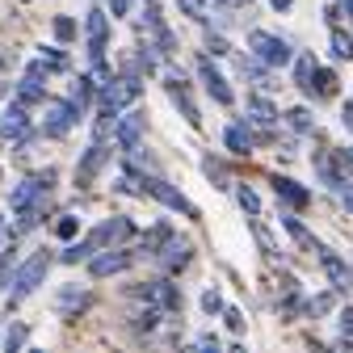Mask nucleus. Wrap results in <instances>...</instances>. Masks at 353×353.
Returning a JSON list of instances; mask_svg holds the SVG:
<instances>
[{
  "instance_id": "nucleus-21",
  "label": "nucleus",
  "mask_w": 353,
  "mask_h": 353,
  "mask_svg": "<svg viewBox=\"0 0 353 353\" xmlns=\"http://www.w3.org/2000/svg\"><path fill=\"white\" fill-rule=\"evenodd\" d=\"M328 55H332L336 63H349V59H353V34H345L341 26H332V30H328Z\"/></svg>"
},
{
  "instance_id": "nucleus-14",
  "label": "nucleus",
  "mask_w": 353,
  "mask_h": 353,
  "mask_svg": "<svg viewBox=\"0 0 353 353\" xmlns=\"http://www.w3.org/2000/svg\"><path fill=\"white\" fill-rule=\"evenodd\" d=\"M80 114H84V110H80L76 101H51V110H47V135H51V139H63L68 130L80 122Z\"/></svg>"
},
{
  "instance_id": "nucleus-2",
  "label": "nucleus",
  "mask_w": 353,
  "mask_h": 353,
  "mask_svg": "<svg viewBox=\"0 0 353 353\" xmlns=\"http://www.w3.org/2000/svg\"><path fill=\"white\" fill-rule=\"evenodd\" d=\"M248 55L265 68H290L294 59V47L282 38V34H270V30H248Z\"/></svg>"
},
{
  "instance_id": "nucleus-40",
  "label": "nucleus",
  "mask_w": 353,
  "mask_h": 353,
  "mask_svg": "<svg viewBox=\"0 0 353 353\" xmlns=\"http://www.w3.org/2000/svg\"><path fill=\"white\" fill-rule=\"evenodd\" d=\"M130 5H135V0H110V17H126Z\"/></svg>"
},
{
  "instance_id": "nucleus-48",
  "label": "nucleus",
  "mask_w": 353,
  "mask_h": 353,
  "mask_svg": "<svg viewBox=\"0 0 353 353\" xmlns=\"http://www.w3.org/2000/svg\"><path fill=\"white\" fill-rule=\"evenodd\" d=\"M341 13H345V17L353 21V0H341Z\"/></svg>"
},
{
  "instance_id": "nucleus-5",
  "label": "nucleus",
  "mask_w": 353,
  "mask_h": 353,
  "mask_svg": "<svg viewBox=\"0 0 353 353\" xmlns=\"http://www.w3.org/2000/svg\"><path fill=\"white\" fill-rule=\"evenodd\" d=\"M143 194H152L160 206H168V210H176V214H185V219H202V210H198L181 190H176V185H168L164 176H148V181H143Z\"/></svg>"
},
{
  "instance_id": "nucleus-39",
  "label": "nucleus",
  "mask_w": 353,
  "mask_h": 353,
  "mask_svg": "<svg viewBox=\"0 0 353 353\" xmlns=\"http://www.w3.org/2000/svg\"><path fill=\"white\" fill-rule=\"evenodd\" d=\"M336 324H341V332H345V336H353V307H341Z\"/></svg>"
},
{
  "instance_id": "nucleus-1",
  "label": "nucleus",
  "mask_w": 353,
  "mask_h": 353,
  "mask_svg": "<svg viewBox=\"0 0 353 353\" xmlns=\"http://www.w3.org/2000/svg\"><path fill=\"white\" fill-rule=\"evenodd\" d=\"M51 265H55V256H51L47 248H38L34 256H26L17 270H13V278H9V286H13V290H9V303H21L26 294H34V290L42 286V278H47Z\"/></svg>"
},
{
  "instance_id": "nucleus-49",
  "label": "nucleus",
  "mask_w": 353,
  "mask_h": 353,
  "mask_svg": "<svg viewBox=\"0 0 353 353\" xmlns=\"http://www.w3.org/2000/svg\"><path fill=\"white\" fill-rule=\"evenodd\" d=\"M5 274H9V256H0V282H5Z\"/></svg>"
},
{
  "instance_id": "nucleus-4",
  "label": "nucleus",
  "mask_w": 353,
  "mask_h": 353,
  "mask_svg": "<svg viewBox=\"0 0 353 353\" xmlns=\"http://www.w3.org/2000/svg\"><path fill=\"white\" fill-rule=\"evenodd\" d=\"M143 130H148V114L143 110H118V118H114V143L122 148V152H139V143H143Z\"/></svg>"
},
{
  "instance_id": "nucleus-44",
  "label": "nucleus",
  "mask_w": 353,
  "mask_h": 353,
  "mask_svg": "<svg viewBox=\"0 0 353 353\" xmlns=\"http://www.w3.org/2000/svg\"><path fill=\"white\" fill-rule=\"evenodd\" d=\"M194 345H198V349H219V336H210V332H206V336H198Z\"/></svg>"
},
{
  "instance_id": "nucleus-25",
  "label": "nucleus",
  "mask_w": 353,
  "mask_h": 353,
  "mask_svg": "<svg viewBox=\"0 0 353 353\" xmlns=\"http://www.w3.org/2000/svg\"><path fill=\"white\" fill-rule=\"evenodd\" d=\"M278 223L286 228V236H290V240H294L299 248H307V252H312V248H316V236H312V232H307V228L299 223V219H294V214H282V219H278Z\"/></svg>"
},
{
  "instance_id": "nucleus-45",
  "label": "nucleus",
  "mask_w": 353,
  "mask_h": 353,
  "mask_svg": "<svg viewBox=\"0 0 353 353\" xmlns=\"http://www.w3.org/2000/svg\"><path fill=\"white\" fill-rule=\"evenodd\" d=\"M341 202H345V210H353V185H349V181L341 185Z\"/></svg>"
},
{
  "instance_id": "nucleus-6",
  "label": "nucleus",
  "mask_w": 353,
  "mask_h": 353,
  "mask_svg": "<svg viewBox=\"0 0 353 353\" xmlns=\"http://www.w3.org/2000/svg\"><path fill=\"white\" fill-rule=\"evenodd\" d=\"M164 88H168L172 105L185 114V122H190L194 130H202V110H198V105H194V97H190V80H185V72L168 68V72H164Z\"/></svg>"
},
{
  "instance_id": "nucleus-47",
  "label": "nucleus",
  "mask_w": 353,
  "mask_h": 353,
  "mask_svg": "<svg viewBox=\"0 0 353 353\" xmlns=\"http://www.w3.org/2000/svg\"><path fill=\"white\" fill-rule=\"evenodd\" d=\"M290 5H294V0H270V9H274V13H286Z\"/></svg>"
},
{
  "instance_id": "nucleus-28",
  "label": "nucleus",
  "mask_w": 353,
  "mask_h": 353,
  "mask_svg": "<svg viewBox=\"0 0 353 353\" xmlns=\"http://www.w3.org/2000/svg\"><path fill=\"white\" fill-rule=\"evenodd\" d=\"M93 93H97L93 76H80V80H76V88H72V101H76L80 110H88V101H93Z\"/></svg>"
},
{
  "instance_id": "nucleus-15",
  "label": "nucleus",
  "mask_w": 353,
  "mask_h": 353,
  "mask_svg": "<svg viewBox=\"0 0 353 353\" xmlns=\"http://www.w3.org/2000/svg\"><path fill=\"white\" fill-rule=\"evenodd\" d=\"M223 148H228L232 156H252L256 135H252V122H248V118H236V122L223 126Z\"/></svg>"
},
{
  "instance_id": "nucleus-32",
  "label": "nucleus",
  "mask_w": 353,
  "mask_h": 353,
  "mask_svg": "<svg viewBox=\"0 0 353 353\" xmlns=\"http://www.w3.org/2000/svg\"><path fill=\"white\" fill-rule=\"evenodd\" d=\"M332 164L341 168V176H353V148H336L332 152Z\"/></svg>"
},
{
  "instance_id": "nucleus-29",
  "label": "nucleus",
  "mask_w": 353,
  "mask_h": 353,
  "mask_svg": "<svg viewBox=\"0 0 353 353\" xmlns=\"http://www.w3.org/2000/svg\"><path fill=\"white\" fill-rule=\"evenodd\" d=\"M232 190H236V202H240L244 214H261V198H256L252 185H232Z\"/></svg>"
},
{
  "instance_id": "nucleus-27",
  "label": "nucleus",
  "mask_w": 353,
  "mask_h": 353,
  "mask_svg": "<svg viewBox=\"0 0 353 353\" xmlns=\"http://www.w3.org/2000/svg\"><path fill=\"white\" fill-rule=\"evenodd\" d=\"M176 9H181L185 17H194L198 26L210 21V0H176Z\"/></svg>"
},
{
  "instance_id": "nucleus-20",
  "label": "nucleus",
  "mask_w": 353,
  "mask_h": 353,
  "mask_svg": "<svg viewBox=\"0 0 353 353\" xmlns=\"http://www.w3.org/2000/svg\"><path fill=\"white\" fill-rule=\"evenodd\" d=\"M202 176L214 185V190H232L236 181H232V172H228V164L223 160H214V156H202Z\"/></svg>"
},
{
  "instance_id": "nucleus-26",
  "label": "nucleus",
  "mask_w": 353,
  "mask_h": 353,
  "mask_svg": "<svg viewBox=\"0 0 353 353\" xmlns=\"http://www.w3.org/2000/svg\"><path fill=\"white\" fill-rule=\"evenodd\" d=\"M248 223H252V236H256V244H261V252L265 256H282V248H278V240H274V232L261 223L256 214H248Z\"/></svg>"
},
{
  "instance_id": "nucleus-33",
  "label": "nucleus",
  "mask_w": 353,
  "mask_h": 353,
  "mask_svg": "<svg viewBox=\"0 0 353 353\" xmlns=\"http://www.w3.org/2000/svg\"><path fill=\"white\" fill-rule=\"evenodd\" d=\"M76 232H80V219H76V214H63L59 223H55V236H59V240H72Z\"/></svg>"
},
{
  "instance_id": "nucleus-3",
  "label": "nucleus",
  "mask_w": 353,
  "mask_h": 353,
  "mask_svg": "<svg viewBox=\"0 0 353 353\" xmlns=\"http://www.w3.org/2000/svg\"><path fill=\"white\" fill-rule=\"evenodd\" d=\"M139 97H143V76H135V72L110 76L101 84V105H110V110H126V105H135Z\"/></svg>"
},
{
  "instance_id": "nucleus-18",
  "label": "nucleus",
  "mask_w": 353,
  "mask_h": 353,
  "mask_svg": "<svg viewBox=\"0 0 353 353\" xmlns=\"http://www.w3.org/2000/svg\"><path fill=\"white\" fill-rule=\"evenodd\" d=\"M274 194H278V202H286L290 210H303L307 202H312V194H307L294 176H274Z\"/></svg>"
},
{
  "instance_id": "nucleus-34",
  "label": "nucleus",
  "mask_w": 353,
  "mask_h": 353,
  "mask_svg": "<svg viewBox=\"0 0 353 353\" xmlns=\"http://www.w3.org/2000/svg\"><path fill=\"white\" fill-rule=\"evenodd\" d=\"M219 316H223V324H228L232 332H244V324H248V320H244V312H240V307H223V312H219Z\"/></svg>"
},
{
  "instance_id": "nucleus-23",
  "label": "nucleus",
  "mask_w": 353,
  "mask_h": 353,
  "mask_svg": "<svg viewBox=\"0 0 353 353\" xmlns=\"http://www.w3.org/2000/svg\"><path fill=\"white\" fill-rule=\"evenodd\" d=\"M294 88L312 97V76H316V55H294Z\"/></svg>"
},
{
  "instance_id": "nucleus-17",
  "label": "nucleus",
  "mask_w": 353,
  "mask_h": 353,
  "mask_svg": "<svg viewBox=\"0 0 353 353\" xmlns=\"http://www.w3.org/2000/svg\"><path fill=\"white\" fill-rule=\"evenodd\" d=\"M248 122L252 126H278L282 114H278V105L265 97V93H248Z\"/></svg>"
},
{
  "instance_id": "nucleus-9",
  "label": "nucleus",
  "mask_w": 353,
  "mask_h": 353,
  "mask_svg": "<svg viewBox=\"0 0 353 353\" xmlns=\"http://www.w3.org/2000/svg\"><path fill=\"white\" fill-rule=\"evenodd\" d=\"M152 256L160 261V270L172 278V274H181L185 265L194 261V244H190V240H181V236H168V240H164V244H160Z\"/></svg>"
},
{
  "instance_id": "nucleus-22",
  "label": "nucleus",
  "mask_w": 353,
  "mask_h": 353,
  "mask_svg": "<svg viewBox=\"0 0 353 353\" xmlns=\"http://www.w3.org/2000/svg\"><path fill=\"white\" fill-rule=\"evenodd\" d=\"M282 122L294 130V135H316V114L307 110V105H294V110H286V114H282Z\"/></svg>"
},
{
  "instance_id": "nucleus-8",
  "label": "nucleus",
  "mask_w": 353,
  "mask_h": 353,
  "mask_svg": "<svg viewBox=\"0 0 353 353\" xmlns=\"http://www.w3.org/2000/svg\"><path fill=\"white\" fill-rule=\"evenodd\" d=\"M130 261H135V252H130V248H122V244L97 248L93 256H88V278H114V274L130 270Z\"/></svg>"
},
{
  "instance_id": "nucleus-37",
  "label": "nucleus",
  "mask_w": 353,
  "mask_h": 353,
  "mask_svg": "<svg viewBox=\"0 0 353 353\" xmlns=\"http://www.w3.org/2000/svg\"><path fill=\"white\" fill-rule=\"evenodd\" d=\"M206 51H210V55H232V47H228L223 34H206Z\"/></svg>"
},
{
  "instance_id": "nucleus-35",
  "label": "nucleus",
  "mask_w": 353,
  "mask_h": 353,
  "mask_svg": "<svg viewBox=\"0 0 353 353\" xmlns=\"http://www.w3.org/2000/svg\"><path fill=\"white\" fill-rule=\"evenodd\" d=\"M202 312H206V316H219V312H223V294H219V290H206V294H202Z\"/></svg>"
},
{
  "instance_id": "nucleus-13",
  "label": "nucleus",
  "mask_w": 353,
  "mask_h": 353,
  "mask_svg": "<svg viewBox=\"0 0 353 353\" xmlns=\"http://www.w3.org/2000/svg\"><path fill=\"white\" fill-rule=\"evenodd\" d=\"M105 164H110V143L97 139L93 148L84 152V160L76 164V185H80V190H84V185H93V181H97V172H101Z\"/></svg>"
},
{
  "instance_id": "nucleus-10",
  "label": "nucleus",
  "mask_w": 353,
  "mask_h": 353,
  "mask_svg": "<svg viewBox=\"0 0 353 353\" xmlns=\"http://www.w3.org/2000/svg\"><path fill=\"white\" fill-rule=\"evenodd\" d=\"M84 38H88V59H105V47H110V13L105 9H88Z\"/></svg>"
},
{
  "instance_id": "nucleus-43",
  "label": "nucleus",
  "mask_w": 353,
  "mask_h": 353,
  "mask_svg": "<svg viewBox=\"0 0 353 353\" xmlns=\"http://www.w3.org/2000/svg\"><path fill=\"white\" fill-rule=\"evenodd\" d=\"M21 341H26V328H13V332H9V336H5V345H9V349H17V345H21Z\"/></svg>"
},
{
  "instance_id": "nucleus-19",
  "label": "nucleus",
  "mask_w": 353,
  "mask_h": 353,
  "mask_svg": "<svg viewBox=\"0 0 353 353\" xmlns=\"http://www.w3.org/2000/svg\"><path fill=\"white\" fill-rule=\"evenodd\" d=\"M336 88H341L336 72L316 63V76H312V97H316V101H328V97H336Z\"/></svg>"
},
{
  "instance_id": "nucleus-24",
  "label": "nucleus",
  "mask_w": 353,
  "mask_h": 353,
  "mask_svg": "<svg viewBox=\"0 0 353 353\" xmlns=\"http://www.w3.org/2000/svg\"><path fill=\"white\" fill-rule=\"evenodd\" d=\"M17 93H21V101H42L47 97V88H42V63H34L26 72V80L17 84Z\"/></svg>"
},
{
  "instance_id": "nucleus-41",
  "label": "nucleus",
  "mask_w": 353,
  "mask_h": 353,
  "mask_svg": "<svg viewBox=\"0 0 353 353\" xmlns=\"http://www.w3.org/2000/svg\"><path fill=\"white\" fill-rule=\"evenodd\" d=\"M307 307H312V312H332V294H316Z\"/></svg>"
},
{
  "instance_id": "nucleus-16",
  "label": "nucleus",
  "mask_w": 353,
  "mask_h": 353,
  "mask_svg": "<svg viewBox=\"0 0 353 353\" xmlns=\"http://www.w3.org/2000/svg\"><path fill=\"white\" fill-rule=\"evenodd\" d=\"M88 303H93V294H88V290H80L76 282H68V286L55 294V312H59V316H80Z\"/></svg>"
},
{
  "instance_id": "nucleus-42",
  "label": "nucleus",
  "mask_w": 353,
  "mask_h": 353,
  "mask_svg": "<svg viewBox=\"0 0 353 353\" xmlns=\"http://www.w3.org/2000/svg\"><path fill=\"white\" fill-rule=\"evenodd\" d=\"M324 17H328V26H336V21H341V0H332V5L324 9Z\"/></svg>"
},
{
  "instance_id": "nucleus-46",
  "label": "nucleus",
  "mask_w": 353,
  "mask_h": 353,
  "mask_svg": "<svg viewBox=\"0 0 353 353\" xmlns=\"http://www.w3.org/2000/svg\"><path fill=\"white\" fill-rule=\"evenodd\" d=\"M341 122H345V130H353V101H349V105L341 110Z\"/></svg>"
},
{
  "instance_id": "nucleus-11",
  "label": "nucleus",
  "mask_w": 353,
  "mask_h": 353,
  "mask_svg": "<svg viewBox=\"0 0 353 353\" xmlns=\"http://www.w3.org/2000/svg\"><path fill=\"white\" fill-rule=\"evenodd\" d=\"M135 236V223H130V214H114V219H105V223L88 236V244H93V252L97 248H110V244H122V240H130Z\"/></svg>"
},
{
  "instance_id": "nucleus-38",
  "label": "nucleus",
  "mask_w": 353,
  "mask_h": 353,
  "mask_svg": "<svg viewBox=\"0 0 353 353\" xmlns=\"http://www.w3.org/2000/svg\"><path fill=\"white\" fill-rule=\"evenodd\" d=\"M42 63H47V68H55V72H63V68H68V59H63L59 51H42Z\"/></svg>"
},
{
  "instance_id": "nucleus-30",
  "label": "nucleus",
  "mask_w": 353,
  "mask_h": 353,
  "mask_svg": "<svg viewBox=\"0 0 353 353\" xmlns=\"http://www.w3.org/2000/svg\"><path fill=\"white\" fill-rule=\"evenodd\" d=\"M93 256V244L88 240H80V244H68L63 252H59V261H68V265H76V261H88Z\"/></svg>"
},
{
  "instance_id": "nucleus-7",
  "label": "nucleus",
  "mask_w": 353,
  "mask_h": 353,
  "mask_svg": "<svg viewBox=\"0 0 353 353\" xmlns=\"http://www.w3.org/2000/svg\"><path fill=\"white\" fill-rule=\"evenodd\" d=\"M316 256H320V270H324V278H328V286L336 290V294H349L353 290V270H349V261L345 256H336L328 244H320L316 240V248H312Z\"/></svg>"
},
{
  "instance_id": "nucleus-50",
  "label": "nucleus",
  "mask_w": 353,
  "mask_h": 353,
  "mask_svg": "<svg viewBox=\"0 0 353 353\" xmlns=\"http://www.w3.org/2000/svg\"><path fill=\"white\" fill-rule=\"evenodd\" d=\"M0 97H5V84H0Z\"/></svg>"
},
{
  "instance_id": "nucleus-31",
  "label": "nucleus",
  "mask_w": 353,
  "mask_h": 353,
  "mask_svg": "<svg viewBox=\"0 0 353 353\" xmlns=\"http://www.w3.org/2000/svg\"><path fill=\"white\" fill-rule=\"evenodd\" d=\"M26 126H30V122H26V110H21V105L5 114V130H9V135H26Z\"/></svg>"
},
{
  "instance_id": "nucleus-36",
  "label": "nucleus",
  "mask_w": 353,
  "mask_h": 353,
  "mask_svg": "<svg viewBox=\"0 0 353 353\" xmlns=\"http://www.w3.org/2000/svg\"><path fill=\"white\" fill-rule=\"evenodd\" d=\"M55 38L59 42H72L76 38V21L72 17H55Z\"/></svg>"
},
{
  "instance_id": "nucleus-12",
  "label": "nucleus",
  "mask_w": 353,
  "mask_h": 353,
  "mask_svg": "<svg viewBox=\"0 0 353 353\" xmlns=\"http://www.w3.org/2000/svg\"><path fill=\"white\" fill-rule=\"evenodd\" d=\"M198 76H202V84H206V93H210V97H214L219 105H223V110H228V105H236V93H232V84H228V76L219 72V68H214V63H210L206 55L198 59Z\"/></svg>"
}]
</instances>
